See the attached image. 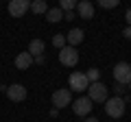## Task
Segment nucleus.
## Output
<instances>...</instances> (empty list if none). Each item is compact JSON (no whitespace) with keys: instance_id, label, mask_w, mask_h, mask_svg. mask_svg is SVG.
<instances>
[{"instance_id":"nucleus-1","label":"nucleus","mask_w":131,"mask_h":122,"mask_svg":"<svg viewBox=\"0 0 131 122\" xmlns=\"http://www.w3.org/2000/svg\"><path fill=\"white\" fill-rule=\"evenodd\" d=\"M125 109H127V100L125 98L112 96L109 100H105V113H107L109 118H122L125 116Z\"/></svg>"},{"instance_id":"nucleus-2","label":"nucleus","mask_w":131,"mask_h":122,"mask_svg":"<svg viewBox=\"0 0 131 122\" xmlns=\"http://www.w3.org/2000/svg\"><path fill=\"white\" fill-rule=\"evenodd\" d=\"M88 98L92 103H105L107 100V85L96 81V83H90L88 87Z\"/></svg>"},{"instance_id":"nucleus-3","label":"nucleus","mask_w":131,"mask_h":122,"mask_svg":"<svg viewBox=\"0 0 131 122\" xmlns=\"http://www.w3.org/2000/svg\"><path fill=\"white\" fill-rule=\"evenodd\" d=\"M114 79H116V83L125 85V87L131 83V66L127 61H120V63L114 66Z\"/></svg>"},{"instance_id":"nucleus-4","label":"nucleus","mask_w":131,"mask_h":122,"mask_svg":"<svg viewBox=\"0 0 131 122\" xmlns=\"http://www.w3.org/2000/svg\"><path fill=\"white\" fill-rule=\"evenodd\" d=\"M59 61H61V66L74 68L77 63H79V52H77V48H72V46L61 48L59 50Z\"/></svg>"},{"instance_id":"nucleus-5","label":"nucleus","mask_w":131,"mask_h":122,"mask_svg":"<svg viewBox=\"0 0 131 122\" xmlns=\"http://www.w3.org/2000/svg\"><path fill=\"white\" fill-rule=\"evenodd\" d=\"M68 83H70V89H74V92H83V89L90 87V81L85 76V72H72Z\"/></svg>"},{"instance_id":"nucleus-6","label":"nucleus","mask_w":131,"mask_h":122,"mask_svg":"<svg viewBox=\"0 0 131 122\" xmlns=\"http://www.w3.org/2000/svg\"><path fill=\"white\" fill-rule=\"evenodd\" d=\"M28 9H31V2H28V0H11L9 7H7V11H9L11 18H22Z\"/></svg>"},{"instance_id":"nucleus-7","label":"nucleus","mask_w":131,"mask_h":122,"mask_svg":"<svg viewBox=\"0 0 131 122\" xmlns=\"http://www.w3.org/2000/svg\"><path fill=\"white\" fill-rule=\"evenodd\" d=\"M52 105H55V109L72 105V92L70 89H57L55 94H52Z\"/></svg>"},{"instance_id":"nucleus-8","label":"nucleus","mask_w":131,"mask_h":122,"mask_svg":"<svg viewBox=\"0 0 131 122\" xmlns=\"http://www.w3.org/2000/svg\"><path fill=\"white\" fill-rule=\"evenodd\" d=\"M92 100L88 98V96H81V98L74 100V105H72V109H74V116H90V111H92Z\"/></svg>"},{"instance_id":"nucleus-9","label":"nucleus","mask_w":131,"mask_h":122,"mask_svg":"<svg viewBox=\"0 0 131 122\" xmlns=\"http://www.w3.org/2000/svg\"><path fill=\"white\" fill-rule=\"evenodd\" d=\"M26 87L24 85H20V83H15V85H9L7 87V98L9 100H13V103H22L24 98H26Z\"/></svg>"},{"instance_id":"nucleus-10","label":"nucleus","mask_w":131,"mask_h":122,"mask_svg":"<svg viewBox=\"0 0 131 122\" xmlns=\"http://www.w3.org/2000/svg\"><path fill=\"white\" fill-rule=\"evenodd\" d=\"M77 11H79V18L81 20H92L94 18V5L90 0H81L77 5Z\"/></svg>"},{"instance_id":"nucleus-11","label":"nucleus","mask_w":131,"mask_h":122,"mask_svg":"<svg viewBox=\"0 0 131 122\" xmlns=\"http://www.w3.org/2000/svg\"><path fill=\"white\" fill-rule=\"evenodd\" d=\"M83 28H70V31H68V33H66V42H68V46H79L81 42H83Z\"/></svg>"},{"instance_id":"nucleus-12","label":"nucleus","mask_w":131,"mask_h":122,"mask_svg":"<svg viewBox=\"0 0 131 122\" xmlns=\"http://www.w3.org/2000/svg\"><path fill=\"white\" fill-rule=\"evenodd\" d=\"M33 66V57L28 55V52H20L18 57H15V68L18 70H26V68Z\"/></svg>"},{"instance_id":"nucleus-13","label":"nucleus","mask_w":131,"mask_h":122,"mask_svg":"<svg viewBox=\"0 0 131 122\" xmlns=\"http://www.w3.org/2000/svg\"><path fill=\"white\" fill-rule=\"evenodd\" d=\"M44 48H46V44H44L42 39H33V42L28 44V50H26V52L35 59V57H39V55L44 52Z\"/></svg>"},{"instance_id":"nucleus-14","label":"nucleus","mask_w":131,"mask_h":122,"mask_svg":"<svg viewBox=\"0 0 131 122\" xmlns=\"http://www.w3.org/2000/svg\"><path fill=\"white\" fill-rule=\"evenodd\" d=\"M46 20H48V22H52V24L61 22V20H63V11H61L59 7H52V9L46 11Z\"/></svg>"},{"instance_id":"nucleus-15","label":"nucleus","mask_w":131,"mask_h":122,"mask_svg":"<svg viewBox=\"0 0 131 122\" xmlns=\"http://www.w3.org/2000/svg\"><path fill=\"white\" fill-rule=\"evenodd\" d=\"M31 11H33V13H37V15H42V13L48 11V5L44 2V0H33V2H31Z\"/></svg>"},{"instance_id":"nucleus-16","label":"nucleus","mask_w":131,"mask_h":122,"mask_svg":"<svg viewBox=\"0 0 131 122\" xmlns=\"http://www.w3.org/2000/svg\"><path fill=\"white\" fill-rule=\"evenodd\" d=\"M85 76H88V81H90V83H96V81L101 79V72H98L96 68H90V70L85 72Z\"/></svg>"},{"instance_id":"nucleus-17","label":"nucleus","mask_w":131,"mask_h":122,"mask_svg":"<svg viewBox=\"0 0 131 122\" xmlns=\"http://www.w3.org/2000/svg\"><path fill=\"white\" fill-rule=\"evenodd\" d=\"M52 46L59 48V50L66 48V37H63V35H55V37H52Z\"/></svg>"},{"instance_id":"nucleus-18","label":"nucleus","mask_w":131,"mask_h":122,"mask_svg":"<svg viewBox=\"0 0 131 122\" xmlns=\"http://www.w3.org/2000/svg\"><path fill=\"white\" fill-rule=\"evenodd\" d=\"M98 5L103 7V9H116V7L120 5V2H118V0H101Z\"/></svg>"},{"instance_id":"nucleus-19","label":"nucleus","mask_w":131,"mask_h":122,"mask_svg":"<svg viewBox=\"0 0 131 122\" xmlns=\"http://www.w3.org/2000/svg\"><path fill=\"white\" fill-rule=\"evenodd\" d=\"M59 9L68 13V11H72V9H74V2H72V0H61V2H59Z\"/></svg>"},{"instance_id":"nucleus-20","label":"nucleus","mask_w":131,"mask_h":122,"mask_svg":"<svg viewBox=\"0 0 131 122\" xmlns=\"http://www.w3.org/2000/svg\"><path fill=\"white\" fill-rule=\"evenodd\" d=\"M125 85H120V83H116V85H114V92H116V96H118V98H122V94H125Z\"/></svg>"},{"instance_id":"nucleus-21","label":"nucleus","mask_w":131,"mask_h":122,"mask_svg":"<svg viewBox=\"0 0 131 122\" xmlns=\"http://www.w3.org/2000/svg\"><path fill=\"white\" fill-rule=\"evenodd\" d=\"M33 61H35V63H37V66H39V63H44V61H46V57H44V55H39V57H35V59H33Z\"/></svg>"},{"instance_id":"nucleus-22","label":"nucleus","mask_w":131,"mask_h":122,"mask_svg":"<svg viewBox=\"0 0 131 122\" xmlns=\"http://www.w3.org/2000/svg\"><path fill=\"white\" fill-rule=\"evenodd\" d=\"M122 35H125V37H127V39H131V26H127V28H125V31H122Z\"/></svg>"},{"instance_id":"nucleus-23","label":"nucleus","mask_w":131,"mask_h":122,"mask_svg":"<svg viewBox=\"0 0 131 122\" xmlns=\"http://www.w3.org/2000/svg\"><path fill=\"white\" fill-rule=\"evenodd\" d=\"M63 20H74V13H72V11H68V13H63Z\"/></svg>"},{"instance_id":"nucleus-24","label":"nucleus","mask_w":131,"mask_h":122,"mask_svg":"<svg viewBox=\"0 0 131 122\" xmlns=\"http://www.w3.org/2000/svg\"><path fill=\"white\" fill-rule=\"evenodd\" d=\"M125 20H127V24H129V26H131V9L127 11V13H125Z\"/></svg>"},{"instance_id":"nucleus-25","label":"nucleus","mask_w":131,"mask_h":122,"mask_svg":"<svg viewBox=\"0 0 131 122\" xmlns=\"http://www.w3.org/2000/svg\"><path fill=\"white\" fill-rule=\"evenodd\" d=\"M85 122H98V120H96L94 116H90V118H85Z\"/></svg>"},{"instance_id":"nucleus-26","label":"nucleus","mask_w":131,"mask_h":122,"mask_svg":"<svg viewBox=\"0 0 131 122\" xmlns=\"http://www.w3.org/2000/svg\"><path fill=\"white\" fill-rule=\"evenodd\" d=\"M127 87H129V89H131V83H129V85H127Z\"/></svg>"}]
</instances>
